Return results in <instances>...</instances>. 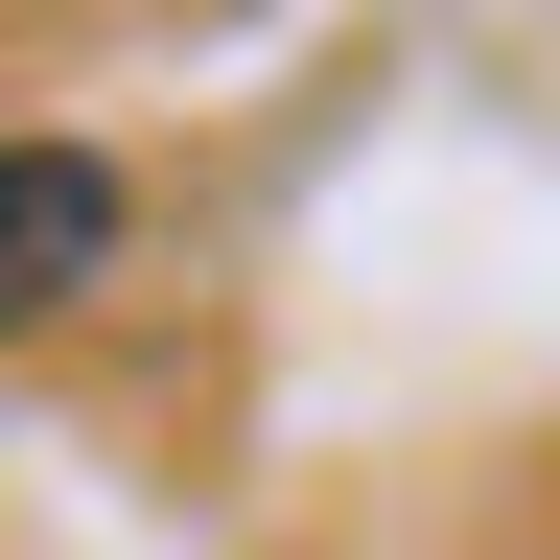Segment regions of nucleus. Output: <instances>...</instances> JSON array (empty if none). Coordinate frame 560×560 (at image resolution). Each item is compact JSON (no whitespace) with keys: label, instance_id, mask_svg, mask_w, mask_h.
<instances>
[{"label":"nucleus","instance_id":"obj_1","mask_svg":"<svg viewBox=\"0 0 560 560\" xmlns=\"http://www.w3.org/2000/svg\"><path fill=\"white\" fill-rule=\"evenodd\" d=\"M70 280H117V164L94 140H0V327H47Z\"/></svg>","mask_w":560,"mask_h":560}]
</instances>
